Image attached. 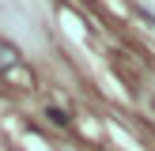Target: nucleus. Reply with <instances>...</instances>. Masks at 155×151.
<instances>
[{
  "label": "nucleus",
  "mask_w": 155,
  "mask_h": 151,
  "mask_svg": "<svg viewBox=\"0 0 155 151\" xmlns=\"http://www.w3.org/2000/svg\"><path fill=\"white\" fill-rule=\"evenodd\" d=\"M15 64H19V49L0 42V68H15Z\"/></svg>",
  "instance_id": "f257e3e1"
},
{
  "label": "nucleus",
  "mask_w": 155,
  "mask_h": 151,
  "mask_svg": "<svg viewBox=\"0 0 155 151\" xmlns=\"http://www.w3.org/2000/svg\"><path fill=\"white\" fill-rule=\"evenodd\" d=\"M45 117H49L53 125H61V128H68V125H72V117H68L61 106H49V110H45Z\"/></svg>",
  "instance_id": "f03ea898"
}]
</instances>
